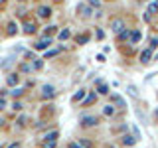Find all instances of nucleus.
Listing matches in <instances>:
<instances>
[{
    "label": "nucleus",
    "mask_w": 158,
    "mask_h": 148,
    "mask_svg": "<svg viewBox=\"0 0 158 148\" xmlns=\"http://www.w3.org/2000/svg\"><path fill=\"white\" fill-rule=\"evenodd\" d=\"M4 107H6V101H4V97H0V111H2Z\"/></svg>",
    "instance_id": "nucleus-32"
},
{
    "label": "nucleus",
    "mask_w": 158,
    "mask_h": 148,
    "mask_svg": "<svg viewBox=\"0 0 158 148\" xmlns=\"http://www.w3.org/2000/svg\"><path fill=\"white\" fill-rule=\"evenodd\" d=\"M32 67H34V69H42V67H44V61H42V59H36Z\"/></svg>",
    "instance_id": "nucleus-25"
},
{
    "label": "nucleus",
    "mask_w": 158,
    "mask_h": 148,
    "mask_svg": "<svg viewBox=\"0 0 158 148\" xmlns=\"http://www.w3.org/2000/svg\"><path fill=\"white\" fill-rule=\"evenodd\" d=\"M136 142V136H128V134H125L123 136V144H127V146H132Z\"/></svg>",
    "instance_id": "nucleus-10"
},
{
    "label": "nucleus",
    "mask_w": 158,
    "mask_h": 148,
    "mask_svg": "<svg viewBox=\"0 0 158 148\" xmlns=\"http://www.w3.org/2000/svg\"><path fill=\"white\" fill-rule=\"evenodd\" d=\"M103 115H105V117H113V115H115V107H113V105H107L105 109H103Z\"/></svg>",
    "instance_id": "nucleus-12"
},
{
    "label": "nucleus",
    "mask_w": 158,
    "mask_h": 148,
    "mask_svg": "<svg viewBox=\"0 0 158 148\" xmlns=\"http://www.w3.org/2000/svg\"><path fill=\"white\" fill-rule=\"evenodd\" d=\"M0 148H2V146H0Z\"/></svg>",
    "instance_id": "nucleus-38"
},
{
    "label": "nucleus",
    "mask_w": 158,
    "mask_h": 148,
    "mask_svg": "<svg viewBox=\"0 0 158 148\" xmlns=\"http://www.w3.org/2000/svg\"><path fill=\"white\" fill-rule=\"evenodd\" d=\"M49 43H52V38H42L36 43V49H46V47H49Z\"/></svg>",
    "instance_id": "nucleus-6"
},
{
    "label": "nucleus",
    "mask_w": 158,
    "mask_h": 148,
    "mask_svg": "<svg viewBox=\"0 0 158 148\" xmlns=\"http://www.w3.org/2000/svg\"><path fill=\"white\" fill-rule=\"evenodd\" d=\"M44 148H56V142H46Z\"/></svg>",
    "instance_id": "nucleus-31"
},
{
    "label": "nucleus",
    "mask_w": 158,
    "mask_h": 148,
    "mask_svg": "<svg viewBox=\"0 0 158 148\" xmlns=\"http://www.w3.org/2000/svg\"><path fill=\"white\" fill-rule=\"evenodd\" d=\"M24 32H26V34H34V32H36L34 22H26V24H24Z\"/></svg>",
    "instance_id": "nucleus-11"
},
{
    "label": "nucleus",
    "mask_w": 158,
    "mask_h": 148,
    "mask_svg": "<svg viewBox=\"0 0 158 148\" xmlns=\"http://www.w3.org/2000/svg\"><path fill=\"white\" fill-rule=\"evenodd\" d=\"M22 89H20V87H16V89H12V91H10V95H12V97H20V95H22Z\"/></svg>",
    "instance_id": "nucleus-23"
},
{
    "label": "nucleus",
    "mask_w": 158,
    "mask_h": 148,
    "mask_svg": "<svg viewBox=\"0 0 158 148\" xmlns=\"http://www.w3.org/2000/svg\"><path fill=\"white\" fill-rule=\"evenodd\" d=\"M56 138H57V130H52L46 134V142H56Z\"/></svg>",
    "instance_id": "nucleus-13"
},
{
    "label": "nucleus",
    "mask_w": 158,
    "mask_h": 148,
    "mask_svg": "<svg viewBox=\"0 0 158 148\" xmlns=\"http://www.w3.org/2000/svg\"><path fill=\"white\" fill-rule=\"evenodd\" d=\"M14 111H22V103H18V101H14V105H12Z\"/></svg>",
    "instance_id": "nucleus-28"
},
{
    "label": "nucleus",
    "mask_w": 158,
    "mask_h": 148,
    "mask_svg": "<svg viewBox=\"0 0 158 148\" xmlns=\"http://www.w3.org/2000/svg\"><path fill=\"white\" fill-rule=\"evenodd\" d=\"M156 12H158V2H152L148 6V14H156Z\"/></svg>",
    "instance_id": "nucleus-18"
},
{
    "label": "nucleus",
    "mask_w": 158,
    "mask_h": 148,
    "mask_svg": "<svg viewBox=\"0 0 158 148\" xmlns=\"http://www.w3.org/2000/svg\"><path fill=\"white\" fill-rule=\"evenodd\" d=\"M158 47V38H150V49Z\"/></svg>",
    "instance_id": "nucleus-27"
},
{
    "label": "nucleus",
    "mask_w": 158,
    "mask_h": 148,
    "mask_svg": "<svg viewBox=\"0 0 158 148\" xmlns=\"http://www.w3.org/2000/svg\"><path fill=\"white\" fill-rule=\"evenodd\" d=\"M8 148H20V144H18V142H12V144H10Z\"/></svg>",
    "instance_id": "nucleus-35"
},
{
    "label": "nucleus",
    "mask_w": 158,
    "mask_h": 148,
    "mask_svg": "<svg viewBox=\"0 0 158 148\" xmlns=\"http://www.w3.org/2000/svg\"><path fill=\"white\" fill-rule=\"evenodd\" d=\"M83 97H85V91L81 89L79 93H75V95H73V99H71V101H73V103H77V101H83Z\"/></svg>",
    "instance_id": "nucleus-14"
},
{
    "label": "nucleus",
    "mask_w": 158,
    "mask_h": 148,
    "mask_svg": "<svg viewBox=\"0 0 158 148\" xmlns=\"http://www.w3.org/2000/svg\"><path fill=\"white\" fill-rule=\"evenodd\" d=\"M97 125V117H93V115H85L81 118V126H95Z\"/></svg>",
    "instance_id": "nucleus-2"
},
{
    "label": "nucleus",
    "mask_w": 158,
    "mask_h": 148,
    "mask_svg": "<svg viewBox=\"0 0 158 148\" xmlns=\"http://www.w3.org/2000/svg\"><path fill=\"white\" fill-rule=\"evenodd\" d=\"M20 69H22V71H24V73H26V71H30V69H32V67H30V65H28V63H24V65H22V67H20Z\"/></svg>",
    "instance_id": "nucleus-30"
},
{
    "label": "nucleus",
    "mask_w": 158,
    "mask_h": 148,
    "mask_svg": "<svg viewBox=\"0 0 158 148\" xmlns=\"http://www.w3.org/2000/svg\"><path fill=\"white\" fill-rule=\"evenodd\" d=\"M99 83V93H101V95H107L109 93V87L105 85V83H101V81H97Z\"/></svg>",
    "instance_id": "nucleus-15"
},
{
    "label": "nucleus",
    "mask_w": 158,
    "mask_h": 148,
    "mask_svg": "<svg viewBox=\"0 0 158 148\" xmlns=\"http://www.w3.org/2000/svg\"><path fill=\"white\" fill-rule=\"evenodd\" d=\"M49 14H52V10H49L48 6H40V8H38V16H40V18H48Z\"/></svg>",
    "instance_id": "nucleus-9"
},
{
    "label": "nucleus",
    "mask_w": 158,
    "mask_h": 148,
    "mask_svg": "<svg viewBox=\"0 0 158 148\" xmlns=\"http://www.w3.org/2000/svg\"><path fill=\"white\" fill-rule=\"evenodd\" d=\"M150 59H152V49L148 47V49H144V51L140 53V61H142V63H148Z\"/></svg>",
    "instance_id": "nucleus-7"
},
{
    "label": "nucleus",
    "mask_w": 158,
    "mask_h": 148,
    "mask_svg": "<svg viewBox=\"0 0 158 148\" xmlns=\"http://www.w3.org/2000/svg\"><path fill=\"white\" fill-rule=\"evenodd\" d=\"M77 12H81L83 18H91V16H93L91 6H85V4H79V6H77Z\"/></svg>",
    "instance_id": "nucleus-3"
},
{
    "label": "nucleus",
    "mask_w": 158,
    "mask_h": 148,
    "mask_svg": "<svg viewBox=\"0 0 158 148\" xmlns=\"http://www.w3.org/2000/svg\"><path fill=\"white\" fill-rule=\"evenodd\" d=\"M42 95L46 97V99H52L53 95H56V89H53L52 85H44L42 87Z\"/></svg>",
    "instance_id": "nucleus-4"
},
{
    "label": "nucleus",
    "mask_w": 158,
    "mask_h": 148,
    "mask_svg": "<svg viewBox=\"0 0 158 148\" xmlns=\"http://www.w3.org/2000/svg\"><path fill=\"white\" fill-rule=\"evenodd\" d=\"M57 53H59V49H52V51H46V59H48V57H56Z\"/></svg>",
    "instance_id": "nucleus-24"
},
{
    "label": "nucleus",
    "mask_w": 158,
    "mask_h": 148,
    "mask_svg": "<svg viewBox=\"0 0 158 148\" xmlns=\"http://www.w3.org/2000/svg\"><path fill=\"white\" fill-rule=\"evenodd\" d=\"M2 65H4V61H0V67H2Z\"/></svg>",
    "instance_id": "nucleus-36"
},
{
    "label": "nucleus",
    "mask_w": 158,
    "mask_h": 148,
    "mask_svg": "<svg viewBox=\"0 0 158 148\" xmlns=\"http://www.w3.org/2000/svg\"><path fill=\"white\" fill-rule=\"evenodd\" d=\"M138 39H140V32H132V34H131V42H132V43H136Z\"/></svg>",
    "instance_id": "nucleus-21"
},
{
    "label": "nucleus",
    "mask_w": 158,
    "mask_h": 148,
    "mask_svg": "<svg viewBox=\"0 0 158 148\" xmlns=\"http://www.w3.org/2000/svg\"><path fill=\"white\" fill-rule=\"evenodd\" d=\"M111 101H113V103H115V105H117V107H127V103H125V99H123L121 95H117V93H113V95H111Z\"/></svg>",
    "instance_id": "nucleus-5"
},
{
    "label": "nucleus",
    "mask_w": 158,
    "mask_h": 148,
    "mask_svg": "<svg viewBox=\"0 0 158 148\" xmlns=\"http://www.w3.org/2000/svg\"><path fill=\"white\" fill-rule=\"evenodd\" d=\"M2 122H4V121H2V118H0V125H2Z\"/></svg>",
    "instance_id": "nucleus-37"
},
{
    "label": "nucleus",
    "mask_w": 158,
    "mask_h": 148,
    "mask_svg": "<svg viewBox=\"0 0 158 148\" xmlns=\"http://www.w3.org/2000/svg\"><path fill=\"white\" fill-rule=\"evenodd\" d=\"M77 42H79V43H85V42H89V36H87V34H83V36L77 38Z\"/></svg>",
    "instance_id": "nucleus-26"
},
{
    "label": "nucleus",
    "mask_w": 158,
    "mask_h": 148,
    "mask_svg": "<svg viewBox=\"0 0 158 148\" xmlns=\"http://www.w3.org/2000/svg\"><path fill=\"white\" fill-rule=\"evenodd\" d=\"M128 93H131V97H138V91H136V87L135 85H128Z\"/></svg>",
    "instance_id": "nucleus-22"
},
{
    "label": "nucleus",
    "mask_w": 158,
    "mask_h": 148,
    "mask_svg": "<svg viewBox=\"0 0 158 148\" xmlns=\"http://www.w3.org/2000/svg\"><path fill=\"white\" fill-rule=\"evenodd\" d=\"M118 38H121V39H128V38H131V34H128V32H123Z\"/></svg>",
    "instance_id": "nucleus-29"
},
{
    "label": "nucleus",
    "mask_w": 158,
    "mask_h": 148,
    "mask_svg": "<svg viewBox=\"0 0 158 148\" xmlns=\"http://www.w3.org/2000/svg\"><path fill=\"white\" fill-rule=\"evenodd\" d=\"M18 81H20V77H18V73H10V75L6 77V83H8V85H18Z\"/></svg>",
    "instance_id": "nucleus-8"
},
{
    "label": "nucleus",
    "mask_w": 158,
    "mask_h": 148,
    "mask_svg": "<svg viewBox=\"0 0 158 148\" xmlns=\"http://www.w3.org/2000/svg\"><path fill=\"white\" fill-rule=\"evenodd\" d=\"M95 99H97V95H95V93H93V95H89V97L85 99V101H83V107H87V105H91V103H93V101H95Z\"/></svg>",
    "instance_id": "nucleus-17"
},
{
    "label": "nucleus",
    "mask_w": 158,
    "mask_h": 148,
    "mask_svg": "<svg viewBox=\"0 0 158 148\" xmlns=\"http://www.w3.org/2000/svg\"><path fill=\"white\" fill-rule=\"evenodd\" d=\"M67 148H83V146H81V144H77V142H71V144H69Z\"/></svg>",
    "instance_id": "nucleus-33"
},
{
    "label": "nucleus",
    "mask_w": 158,
    "mask_h": 148,
    "mask_svg": "<svg viewBox=\"0 0 158 148\" xmlns=\"http://www.w3.org/2000/svg\"><path fill=\"white\" fill-rule=\"evenodd\" d=\"M69 36H71V32H69V30H61V32H59V39H69Z\"/></svg>",
    "instance_id": "nucleus-16"
},
{
    "label": "nucleus",
    "mask_w": 158,
    "mask_h": 148,
    "mask_svg": "<svg viewBox=\"0 0 158 148\" xmlns=\"http://www.w3.org/2000/svg\"><path fill=\"white\" fill-rule=\"evenodd\" d=\"M14 34H16V24L10 22L8 24V36H14Z\"/></svg>",
    "instance_id": "nucleus-19"
},
{
    "label": "nucleus",
    "mask_w": 158,
    "mask_h": 148,
    "mask_svg": "<svg viewBox=\"0 0 158 148\" xmlns=\"http://www.w3.org/2000/svg\"><path fill=\"white\" fill-rule=\"evenodd\" d=\"M89 4H91V6H95V8H97V6H99V0H89Z\"/></svg>",
    "instance_id": "nucleus-34"
},
{
    "label": "nucleus",
    "mask_w": 158,
    "mask_h": 148,
    "mask_svg": "<svg viewBox=\"0 0 158 148\" xmlns=\"http://www.w3.org/2000/svg\"><path fill=\"white\" fill-rule=\"evenodd\" d=\"M79 144H81L83 148H93V142H89V140H85V138H81V140H79Z\"/></svg>",
    "instance_id": "nucleus-20"
},
{
    "label": "nucleus",
    "mask_w": 158,
    "mask_h": 148,
    "mask_svg": "<svg viewBox=\"0 0 158 148\" xmlns=\"http://www.w3.org/2000/svg\"><path fill=\"white\" fill-rule=\"evenodd\" d=\"M111 30H113V34H118V36H121V34L125 32V20L115 18V20L111 22Z\"/></svg>",
    "instance_id": "nucleus-1"
}]
</instances>
